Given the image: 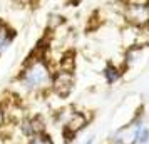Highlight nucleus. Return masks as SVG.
Wrapping results in <instances>:
<instances>
[{
	"label": "nucleus",
	"mask_w": 149,
	"mask_h": 144,
	"mask_svg": "<svg viewBox=\"0 0 149 144\" xmlns=\"http://www.w3.org/2000/svg\"><path fill=\"white\" fill-rule=\"evenodd\" d=\"M55 69L42 49H35L24 61L15 82L27 94H45L50 90Z\"/></svg>",
	"instance_id": "obj_1"
},
{
	"label": "nucleus",
	"mask_w": 149,
	"mask_h": 144,
	"mask_svg": "<svg viewBox=\"0 0 149 144\" xmlns=\"http://www.w3.org/2000/svg\"><path fill=\"white\" fill-rule=\"evenodd\" d=\"M122 20L137 30L149 29V0H124Z\"/></svg>",
	"instance_id": "obj_2"
},
{
	"label": "nucleus",
	"mask_w": 149,
	"mask_h": 144,
	"mask_svg": "<svg viewBox=\"0 0 149 144\" xmlns=\"http://www.w3.org/2000/svg\"><path fill=\"white\" fill-rule=\"evenodd\" d=\"M144 124H146V112L141 107L124 126L117 127L111 134L107 144H136L137 132H139V129Z\"/></svg>",
	"instance_id": "obj_3"
},
{
	"label": "nucleus",
	"mask_w": 149,
	"mask_h": 144,
	"mask_svg": "<svg viewBox=\"0 0 149 144\" xmlns=\"http://www.w3.org/2000/svg\"><path fill=\"white\" fill-rule=\"evenodd\" d=\"M91 119L92 117L89 116L86 111L69 109L64 114V119H62V137H64V143L65 144L72 143L75 137L89 126Z\"/></svg>",
	"instance_id": "obj_4"
},
{
	"label": "nucleus",
	"mask_w": 149,
	"mask_h": 144,
	"mask_svg": "<svg viewBox=\"0 0 149 144\" xmlns=\"http://www.w3.org/2000/svg\"><path fill=\"white\" fill-rule=\"evenodd\" d=\"M75 86V77H74V69L70 67H62L54 72V79H52V86H50V92H54L55 96L61 99H67L70 92L74 90Z\"/></svg>",
	"instance_id": "obj_5"
},
{
	"label": "nucleus",
	"mask_w": 149,
	"mask_h": 144,
	"mask_svg": "<svg viewBox=\"0 0 149 144\" xmlns=\"http://www.w3.org/2000/svg\"><path fill=\"white\" fill-rule=\"evenodd\" d=\"M19 131L20 134L25 137V141L30 139L34 136H39V134H44V132H49L47 131V121L42 114H30V116H24L19 121Z\"/></svg>",
	"instance_id": "obj_6"
},
{
	"label": "nucleus",
	"mask_w": 149,
	"mask_h": 144,
	"mask_svg": "<svg viewBox=\"0 0 149 144\" xmlns=\"http://www.w3.org/2000/svg\"><path fill=\"white\" fill-rule=\"evenodd\" d=\"M17 39V30L5 19H0V57L14 45Z\"/></svg>",
	"instance_id": "obj_7"
},
{
	"label": "nucleus",
	"mask_w": 149,
	"mask_h": 144,
	"mask_svg": "<svg viewBox=\"0 0 149 144\" xmlns=\"http://www.w3.org/2000/svg\"><path fill=\"white\" fill-rule=\"evenodd\" d=\"M102 74V79H104V82L107 84V86H116V84L121 81L124 74H126V70L122 69L121 64H116V62H107L104 69L101 70Z\"/></svg>",
	"instance_id": "obj_8"
},
{
	"label": "nucleus",
	"mask_w": 149,
	"mask_h": 144,
	"mask_svg": "<svg viewBox=\"0 0 149 144\" xmlns=\"http://www.w3.org/2000/svg\"><path fill=\"white\" fill-rule=\"evenodd\" d=\"M146 47H148V44H132V45H129L124 50V54H122V61H121L122 69L124 70H129L137 62V59L141 57V54L144 52Z\"/></svg>",
	"instance_id": "obj_9"
},
{
	"label": "nucleus",
	"mask_w": 149,
	"mask_h": 144,
	"mask_svg": "<svg viewBox=\"0 0 149 144\" xmlns=\"http://www.w3.org/2000/svg\"><path fill=\"white\" fill-rule=\"evenodd\" d=\"M24 144H55V141L52 137V134L44 132V134H39V136H34L30 139H27Z\"/></svg>",
	"instance_id": "obj_10"
},
{
	"label": "nucleus",
	"mask_w": 149,
	"mask_h": 144,
	"mask_svg": "<svg viewBox=\"0 0 149 144\" xmlns=\"http://www.w3.org/2000/svg\"><path fill=\"white\" fill-rule=\"evenodd\" d=\"M136 144H149V124L148 122L139 129V132H137V139H136Z\"/></svg>",
	"instance_id": "obj_11"
},
{
	"label": "nucleus",
	"mask_w": 149,
	"mask_h": 144,
	"mask_svg": "<svg viewBox=\"0 0 149 144\" xmlns=\"http://www.w3.org/2000/svg\"><path fill=\"white\" fill-rule=\"evenodd\" d=\"M7 124V109H5V106L0 102V131L3 129V126Z\"/></svg>",
	"instance_id": "obj_12"
},
{
	"label": "nucleus",
	"mask_w": 149,
	"mask_h": 144,
	"mask_svg": "<svg viewBox=\"0 0 149 144\" xmlns=\"http://www.w3.org/2000/svg\"><path fill=\"white\" fill-rule=\"evenodd\" d=\"M82 144H94V136H89V137H86V139L82 141Z\"/></svg>",
	"instance_id": "obj_13"
},
{
	"label": "nucleus",
	"mask_w": 149,
	"mask_h": 144,
	"mask_svg": "<svg viewBox=\"0 0 149 144\" xmlns=\"http://www.w3.org/2000/svg\"><path fill=\"white\" fill-rule=\"evenodd\" d=\"M69 2H70V3H74V5H77V3H81L82 0H69Z\"/></svg>",
	"instance_id": "obj_14"
}]
</instances>
